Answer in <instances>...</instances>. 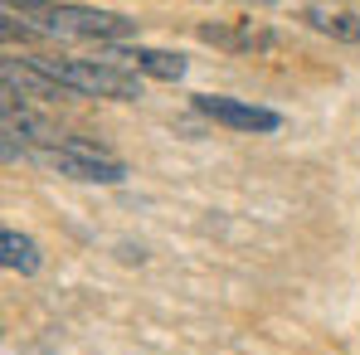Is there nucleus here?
<instances>
[{
  "instance_id": "obj_5",
  "label": "nucleus",
  "mask_w": 360,
  "mask_h": 355,
  "mask_svg": "<svg viewBox=\"0 0 360 355\" xmlns=\"http://www.w3.org/2000/svg\"><path fill=\"white\" fill-rule=\"evenodd\" d=\"M0 78H5V93H15L20 103L25 98H39V103H59V98H73V93H63L59 83L49 78V73H39L30 59H15V54H5L0 59Z\"/></svg>"
},
{
  "instance_id": "obj_7",
  "label": "nucleus",
  "mask_w": 360,
  "mask_h": 355,
  "mask_svg": "<svg viewBox=\"0 0 360 355\" xmlns=\"http://www.w3.org/2000/svg\"><path fill=\"white\" fill-rule=\"evenodd\" d=\"M302 20L331 39H346V44H360V15L356 10H326V5H302Z\"/></svg>"
},
{
  "instance_id": "obj_2",
  "label": "nucleus",
  "mask_w": 360,
  "mask_h": 355,
  "mask_svg": "<svg viewBox=\"0 0 360 355\" xmlns=\"http://www.w3.org/2000/svg\"><path fill=\"white\" fill-rule=\"evenodd\" d=\"M20 15H39L44 34H63V39H98L103 49L112 39H131L136 20H127L117 10H93V5H20Z\"/></svg>"
},
{
  "instance_id": "obj_1",
  "label": "nucleus",
  "mask_w": 360,
  "mask_h": 355,
  "mask_svg": "<svg viewBox=\"0 0 360 355\" xmlns=\"http://www.w3.org/2000/svg\"><path fill=\"white\" fill-rule=\"evenodd\" d=\"M39 73H49L63 93H83V98H117V103H136L146 88L136 73H127L117 63L103 59H30Z\"/></svg>"
},
{
  "instance_id": "obj_4",
  "label": "nucleus",
  "mask_w": 360,
  "mask_h": 355,
  "mask_svg": "<svg viewBox=\"0 0 360 355\" xmlns=\"http://www.w3.org/2000/svg\"><path fill=\"white\" fill-rule=\"evenodd\" d=\"M195 112H205L219 127H234V131H278L283 117L273 108H253V103H239V98H219V93H200L195 98Z\"/></svg>"
},
{
  "instance_id": "obj_8",
  "label": "nucleus",
  "mask_w": 360,
  "mask_h": 355,
  "mask_svg": "<svg viewBox=\"0 0 360 355\" xmlns=\"http://www.w3.org/2000/svg\"><path fill=\"white\" fill-rule=\"evenodd\" d=\"M0 263H5L10 273H20V278H34L44 258H39V243H34L30 234L5 229V234H0Z\"/></svg>"
},
{
  "instance_id": "obj_3",
  "label": "nucleus",
  "mask_w": 360,
  "mask_h": 355,
  "mask_svg": "<svg viewBox=\"0 0 360 355\" xmlns=\"http://www.w3.org/2000/svg\"><path fill=\"white\" fill-rule=\"evenodd\" d=\"M49 161L59 166V176L83 180V185H122L127 180V166H122L112 151L83 141V136H68L59 151H49Z\"/></svg>"
},
{
  "instance_id": "obj_9",
  "label": "nucleus",
  "mask_w": 360,
  "mask_h": 355,
  "mask_svg": "<svg viewBox=\"0 0 360 355\" xmlns=\"http://www.w3.org/2000/svg\"><path fill=\"white\" fill-rule=\"evenodd\" d=\"M278 44H283L278 30H268L258 20H234V49L239 54H263V49H278Z\"/></svg>"
},
{
  "instance_id": "obj_6",
  "label": "nucleus",
  "mask_w": 360,
  "mask_h": 355,
  "mask_svg": "<svg viewBox=\"0 0 360 355\" xmlns=\"http://www.w3.org/2000/svg\"><path fill=\"white\" fill-rule=\"evenodd\" d=\"M0 122H5V136H30V141H39L49 151H59L63 141H68L59 127H49L34 108H25L15 93H0Z\"/></svg>"
}]
</instances>
